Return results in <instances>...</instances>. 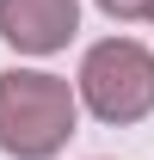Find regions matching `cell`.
I'll return each mask as SVG.
<instances>
[{"label":"cell","instance_id":"cell-1","mask_svg":"<svg viewBox=\"0 0 154 160\" xmlns=\"http://www.w3.org/2000/svg\"><path fill=\"white\" fill-rule=\"evenodd\" d=\"M80 99L62 74L37 68H6L0 74V148L13 160H49L74 136Z\"/></svg>","mask_w":154,"mask_h":160},{"label":"cell","instance_id":"cell-4","mask_svg":"<svg viewBox=\"0 0 154 160\" xmlns=\"http://www.w3.org/2000/svg\"><path fill=\"white\" fill-rule=\"evenodd\" d=\"M111 19H154V0H99Z\"/></svg>","mask_w":154,"mask_h":160},{"label":"cell","instance_id":"cell-2","mask_svg":"<svg viewBox=\"0 0 154 160\" xmlns=\"http://www.w3.org/2000/svg\"><path fill=\"white\" fill-rule=\"evenodd\" d=\"M80 99L99 123H142L154 111V56L136 37H105L80 62Z\"/></svg>","mask_w":154,"mask_h":160},{"label":"cell","instance_id":"cell-3","mask_svg":"<svg viewBox=\"0 0 154 160\" xmlns=\"http://www.w3.org/2000/svg\"><path fill=\"white\" fill-rule=\"evenodd\" d=\"M80 31V0H0V37L19 56H56Z\"/></svg>","mask_w":154,"mask_h":160}]
</instances>
